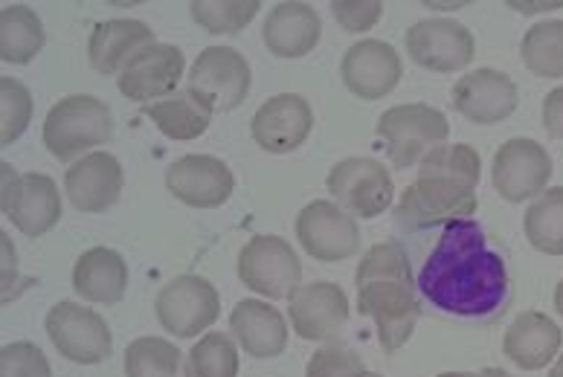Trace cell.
I'll return each instance as SVG.
<instances>
[{"label":"cell","mask_w":563,"mask_h":377,"mask_svg":"<svg viewBox=\"0 0 563 377\" xmlns=\"http://www.w3.org/2000/svg\"><path fill=\"white\" fill-rule=\"evenodd\" d=\"M366 377H380V375H366Z\"/></svg>","instance_id":"46"},{"label":"cell","mask_w":563,"mask_h":377,"mask_svg":"<svg viewBox=\"0 0 563 377\" xmlns=\"http://www.w3.org/2000/svg\"><path fill=\"white\" fill-rule=\"evenodd\" d=\"M297 239L308 256L322 265L346 262L361 247L354 215L334 201H311L297 215Z\"/></svg>","instance_id":"13"},{"label":"cell","mask_w":563,"mask_h":377,"mask_svg":"<svg viewBox=\"0 0 563 377\" xmlns=\"http://www.w3.org/2000/svg\"><path fill=\"white\" fill-rule=\"evenodd\" d=\"M320 15L314 7L308 3H276L265 18V47L274 53L276 58H302L320 44Z\"/></svg>","instance_id":"24"},{"label":"cell","mask_w":563,"mask_h":377,"mask_svg":"<svg viewBox=\"0 0 563 377\" xmlns=\"http://www.w3.org/2000/svg\"><path fill=\"white\" fill-rule=\"evenodd\" d=\"M288 317L290 329L297 331L299 340H308V343L331 340L349 322L346 290L334 281L299 285L288 297Z\"/></svg>","instance_id":"19"},{"label":"cell","mask_w":563,"mask_h":377,"mask_svg":"<svg viewBox=\"0 0 563 377\" xmlns=\"http://www.w3.org/2000/svg\"><path fill=\"white\" fill-rule=\"evenodd\" d=\"M331 15L346 33H366L384 15L380 0H331Z\"/></svg>","instance_id":"37"},{"label":"cell","mask_w":563,"mask_h":377,"mask_svg":"<svg viewBox=\"0 0 563 377\" xmlns=\"http://www.w3.org/2000/svg\"><path fill=\"white\" fill-rule=\"evenodd\" d=\"M0 377H53V369L38 345L21 340L0 348Z\"/></svg>","instance_id":"36"},{"label":"cell","mask_w":563,"mask_h":377,"mask_svg":"<svg viewBox=\"0 0 563 377\" xmlns=\"http://www.w3.org/2000/svg\"><path fill=\"white\" fill-rule=\"evenodd\" d=\"M334 203L354 218H378L393 207L395 184L389 171L372 157L340 160L325 177Z\"/></svg>","instance_id":"11"},{"label":"cell","mask_w":563,"mask_h":377,"mask_svg":"<svg viewBox=\"0 0 563 377\" xmlns=\"http://www.w3.org/2000/svg\"><path fill=\"white\" fill-rule=\"evenodd\" d=\"M0 177H3L0 209L26 239H41L58 224L62 198H58L53 177L38 175V171L18 175L15 166H9V163L0 166Z\"/></svg>","instance_id":"6"},{"label":"cell","mask_w":563,"mask_h":377,"mask_svg":"<svg viewBox=\"0 0 563 377\" xmlns=\"http://www.w3.org/2000/svg\"><path fill=\"white\" fill-rule=\"evenodd\" d=\"M523 230L538 253L563 256V186H552L531 201L526 209Z\"/></svg>","instance_id":"29"},{"label":"cell","mask_w":563,"mask_h":377,"mask_svg":"<svg viewBox=\"0 0 563 377\" xmlns=\"http://www.w3.org/2000/svg\"><path fill=\"white\" fill-rule=\"evenodd\" d=\"M555 311L563 317V279L558 281V288H555Z\"/></svg>","instance_id":"41"},{"label":"cell","mask_w":563,"mask_h":377,"mask_svg":"<svg viewBox=\"0 0 563 377\" xmlns=\"http://www.w3.org/2000/svg\"><path fill=\"white\" fill-rule=\"evenodd\" d=\"M186 58L184 49L175 44H148L122 67L117 76V88L131 102H148V99H166L177 93V85L184 79Z\"/></svg>","instance_id":"15"},{"label":"cell","mask_w":563,"mask_h":377,"mask_svg":"<svg viewBox=\"0 0 563 377\" xmlns=\"http://www.w3.org/2000/svg\"><path fill=\"white\" fill-rule=\"evenodd\" d=\"M44 329L56 345V352L81 366H97V363L108 361L113 348L106 317H99L93 308H85L70 299L49 308Z\"/></svg>","instance_id":"9"},{"label":"cell","mask_w":563,"mask_h":377,"mask_svg":"<svg viewBox=\"0 0 563 377\" xmlns=\"http://www.w3.org/2000/svg\"><path fill=\"white\" fill-rule=\"evenodd\" d=\"M357 313L378 329L380 348L387 354L410 343L421 320V299L407 250L401 241H384L361 258L357 274Z\"/></svg>","instance_id":"3"},{"label":"cell","mask_w":563,"mask_h":377,"mask_svg":"<svg viewBox=\"0 0 563 377\" xmlns=\"http://www.w3.org/2000/svg\"><path fill=\"white\" fill-rule=\"evenodd\" d=\"M520 104L515 79L494 67H479L453 85V108L476 125L506 122Z\"/></svg>","instance_id":"20"},{"label":"cell","mask_w":563,"mask_h":377,"mask_svg":"<svg viewBox=\"0 0 563 377\" xmlns=\"http://www.w3.org/2000/svg\"><path fill=\"white\" fill-rule=\"evenodd\" d=\"M189 90L212 113H230L247 99L250 73L247 58L233 47H207L189 70Z\"/></svg>","instance_id":"10"},{"label":"cell","mask_w":563,"mask_h":377,"mask_svg":"<svg viewBox=\"0 0 563 377\" xmlns=\"http://www.w3.org/2000/svg\"><path fill=\"white\" fill-rule=\"evenodd\" d=\"M552 171L555 166L543 145L529 137L508 140L494 154V192L508 203H523L547 192Z\"/></svg>","instance_id":"12"},{"label":"cell","mask_w":563,"mask_h":377,"mask_svg":"<svg viewBox=\"0 0 563 377\" xmlns=\"http://www.w3.org/2000/svg\"><path fill=\"white\" fill-rule=\"evenodd\" d=\"M311 129H314V111L299 93H276L265 99L250 122L253 140L267 154L297 152L311 137Z\"/></svg>","instance_id":"17"},{"label":"cell","mask_w":563,"mask_h":377,"mask_svg":"<svg viewBox=\"0 0 563 377\" xmlns=\"http://www.w3.org/2000/svg\"><path fill=\"white\" fill-rule=\"evenodd\" d=\"M340 76L349 93H354L363 102H375V99L389 97L404 76V65L398 49L387 41L366 38L357 41L354 47L346 49Z\"/></svg>","instance_id":"18"},{"label":"cell","mask_w":563,"mask_h":377,"mask_svg":"<svg viewBox=\"0 0 563 377\" xmlns=\"http://www.w3.org/2000/svg\"><path fill=\"white\" fill-rule=\"evenodd\" d=\"M366 363L352 345L329 343L311 354L306 366V377H366Z\"/></svg>","instance_id":"35"},{"label":"cell","mask_w":563,"mask_h":377,"mask_svg":"<svg viewBox=\"0 0 563 377\" xmlns=\"http://www.w3.org/2000/svg\"><path fill=\"white\" fill-rule=\"evenodd\" d=\"M407 53L430 73L465 70L476 56L474 33L451 18H427L407 30Z\"/></svg>","instance_id":"14"},{"label":"cell","mask_w":563,"mask_h":377,"mask_svg":"<svg viewBox=\"0 0 563 377\" xmlns=\"http://www.w3.org/2000/svg\"><path fill=\"white\" fill-rule=\"evenodd\" d=\"M44 24L30 7H3L0 12V58L7 65H30L44 49Z\"/></svg>","instance_id":"28"},{"label":"cell","mask_w":563,"mask_h":377,"mask_svg":"<svg viewBox=\"0 0 563 377\" xmlns=\"http://www.w3.org/2000/svg\"><path fill=\"white\" fill-rule=\"evenodd\" d=\"M239 345L221 331L203 334L186 357V377H239Z\"/></svg>","instance_id":"32"},{"label":"cell","mask_w":563,"mask_h":377,"mask_svg":"<svg viewBox=\"0 0 563 377\" xmlns=\"http://www.w3.org/2000/svg\"><path fill=\"white\" fill-rule=\"evenodd\" d=\"M0 247H3V302L12 299V288H15V247L7 239V233L0 235Z\"/></svg>","instance_id":"39"},{"label":"cell","mask_w":563,"mask_h":377,"mask_svg":"<svg viewBox=\"0 0 563 377\" xmlns=\"http://www.w3.org/2000/svg\"><path fill=\"white\" fill-rule=\"evenodd\" d=\"M41 137L56 160H81V154L113 137V113L102 99L88 93L65 97L47 111Z\"/></svg>","instance_id":"4"},{"label":"cell","mask_w":563,"mask_h":377,"mask_svg":"<svg viewBox=\"0 0 563 377\" xmlns=\"http://www.w3.org/2000/svg\"><path fill=\"white\" fill-rule=\"evenodd\" d=\"M543 129L549 131V137L563 140V85L549 90L543 99Z\"/></svg>","instance_id":"38"},{"label":"cell","mask_w":563,"mask_h":377,"mask_svg":"<svg viewBox=\"0 0 563 377\" xmlns=\"http://www.w3.org/2000/svg\"><path fill=\"white\" fill-rule=\"evenodd\" d=\"M33 120V93L18 79H0V145H12L24 137Z\"/></svg>","instance_id":"34"},{"label":"cell","mask_w":563,"mask_h":377,"mask_svg":"<svg viewBox=\"0 0 563 377\" xmlns=\"http://www.w3.org/2000/svg\"><path fill=\"white\" fill-rule=\"evenodd\" d=\"M435 377H479V375H471V372H444V375H435Z\"/></svg>","instance_id":"45"},{"label":"cell","mask_w":563,"mask_h":377,"mask_svg":"<svg viewBox=\"0 0 563 377\" xmlns=\"http://www.w3.org/2000/svg\"><path fill=\"white\" fill-rule=\"evenodd\" d=\"M230 331L256 361H274L288 348V325L279 308L262 299H242L230 313Z\"/></svg>","instance_id":"23"},{"label":"cell","mask_w":563,"mask_h":377,"mask_svg":"<svg viewBox=\"0 0 563 377\" xmlns=\"http://www.w3.org/2000/svg\"><path fill=\"white\" fill-rule=\"evenodd\" d=\"M122 184H125V175H122L120 160L108 152L85 154L65 175L67 198L73 207L88 215L106 212L120 201Z\"/></svg>","instance_id":"21"},{"label":"cell","mask_w":563,"mask_h":377,"mask_svg":"<svg viewBox=\"0 0 563 377\" xmlns=\"http://www.w3.org/2000/svg\"><path fill=\"white\" fill-rule=\"evenodd\" d=\"M157 320L169 334L180 340H192L212 329L221 317V297L212 281L203 276H177L169 285H163L154 299Z\"/></svg>","instance_id":"7"},{"label":"cell","mask_w":563,"mask_h":377,"mask_svg":"<svg viewBox=\"0 0 563 377\" xmlns=\"http://www.w3.org/2000/svg\"><path fill=\"white\" fill-rule=\"evenodd\" d=\"M520 56L540 79H563V21H540L529 26Z\"/></svg>","instance_id":"30"},{"label":"cell","mask_w":563,"mask_h":377,"mask_svg":"<svg viewBox=\"0 0 563 377\" xmlns=\"http://www.w3.org/2000/svg\"><path fill=\"white\" fill-rule=\"evenodd\" d=\"M239 279L265 299H285L302 281V262L279 235H256L239 253Z\"/></svg>","instance_id":"8"},{"label":"cell","mask_w":563,"mask_h":377,"mask_svg":"<svg viewBox=\"0 0 563 377\" xmlns=\"http://www.w3.org/2000/svg\"><path fill=\"white\" fill-rule=\"evenodd\" d=\"M145 113H148V120L157 125L163 137L175 140V143H189V140H198L201 134H207V129L212 125V117H216L189 88L177 90V93L161 99V102L145 104Z\"/></svg>","instance_id":"27"},{"label":"cell","mask_w":563,"mask_h":377,"mask_svg":"<svg viewBox=\"0 0 563 377\" xmlns=\"http://www.w3.org/2000/svg\"><path fill=\"white\" fill-rule=\"evenodd\" d=\"M508 7L517 9V12H526V15H531V12H555V9L563 7V0H543V3H517V0H511Z\"/></svg>","instance_id":"40"},{"label":"cell","mask_w":563,"mask_h":377,"mask_svg":"<svg viewBox=\"0 0 563 377\" xmlns=\"http://www.w3.org/2000/svg\"><path fill=\"white\" fill-rule=\"evenodd\" d=\"M166 189L192 209L224 207L235 192V175L212 154H186L166 171Z\"/></svg>","instance_id":"16"},{"label":"cell","mask_w":563,"mask_h":377,"mask_svg":"<svg viewBox=\"0 0 563 377\" xmlns=\"http://www.w3.org/2000/svg\"><path fill=\"white\" fill-rule=\"evenodd\" d=\"M258 0H195L189 12L198 26L212 35H235L258 15Z\"/></svg>","instance_id":"33"},{"label":"cell","mask_w":563,"mask_h":377,"mask_svg":"<svg viewBox=\"0 0 563 377\" xmlns=\"http://www.w3.org/2000/svg\"><path fill=\"white\" fill-rule=\"evenodd\" d=\"M419 297L456 320H494L506 311L511 281L506 256L474 218L442 226L416 276Z\"/></svg>","instance_id":"1"},{"label":"cell","mask_w":563,"mask_h":377,"mask_svg":"<svg viewBox=\"0 0 563 377\" xmlns=\"http://www.w3.org/2000/svg\"><path fill=\"white\" fill-rule=\"evenodd\" d=\"M563 345V331L552 317L540 311L517 313V320L508 325L503 337V352L517 369L538 372L558 361Z\"/></svg>","instance_id":"22"},{"label":"cell","mask_w":563,"mask_h":377,"mask_svg":"<svg viewBox=\"0 0 563 377\" xmlns=\"http://www.w3.org/2000/svg\"><path fill=\"white\" fill-rule=\"evenodd\" d=\"M549 377H563V354H558V361L552 366V372H549Z\"/></svg>","instance_id":"44"},{"label":"cell","mask_w":563,"mask_h":377,"mask_svg":"<svg viewBox=\"0 0 563 377\" xmlns=\"http://www.w3.org/2000/svg\"><path fill=\"white\" fill-rule=\"evenodd\" d=\"M378 137L395 169H412L427 154L448 143L451 122L439 108L424 102L395 104L378 120Z\"/></svg>","instance_id":"5"},{"label":"cell","mask_w":563,"mask_h":377,"mask_svg":"<svg viewBox=\"0 0 563 377\" xmlns=\"http://www.w3.org/2000/svg\"><path fill=\"white\" fill-rule=\"evenodd\" d=\"M479 377H511V375H508L506 369H494V366H488V369L479 372Z\"/></svg>","instance_id":"43"},{"label":"cell","mask_w":563,"mask_h":377,"mask_svg":"<svg viewBox=\"0 0 563 377\" xmlns=\"http://www.w3.org/2000/svg\"><path fill=\"white\" fill-rule=\"evenodd\" d=\"M125 377H186L184 352L163 337H137L125 348Z\"/></svg>","instance_id":"31"},{"label":"cell","mask_w":563,"mask_h":377,"mask_svg":"<svg viewBox=\"0 0 563 377\" xmlns=\"http://www.w3.org/2000/svg\"><path fill=\"white\" fill-rule=\"evenodd\" d=\"M430 9H444V12H453V9H462L467 7V3H427Z\"/></svg>","instance_id":"42"},{"label":"cell","mask_w":563,"mask_h":377,"mask_svg":"<svg viewBox=\"0 0 563 377\" xmlns=\"http://www.w3.org/2000/svg\"><path fill=\"white\" fill-rule=\"evenodd\" d=\"M73 288L85 302L117 306L129 290V265L111 247L85 250L73 267Z\"/></svg>","instance_id":"26"},{"label":"cell","mask_w":563,"mask_h":377,"mask_svg":"<svg viewBox=\"0 0 563 377\" xmlns=\"http://www.w3.org/2000/svg\"><path fill=\"white\" fill-rule=\"evenodd\" d=\"M148 44H157V38H154L152 26L143 24V21H131V18L102 21V24L93 26L88 41L90 67L99 76H120L122 67Z\"/></svg>","instance_id":"25"},{"label":"cell","mask_w":563,"mask_h":377,"mask_svg":"<svg viewBox=\"0 0 563 377\" xmlns=\"http://www.w3.org/2000/svg\"><path fill=\"white\" fill-rule=\"evenodd\" d=\"M483 177V157L474 145H439L419 163V180L401 192L395 224L407 235L442 230L476 212V186Z\"/></svg>","instance_id":"2"}]
</instances>
